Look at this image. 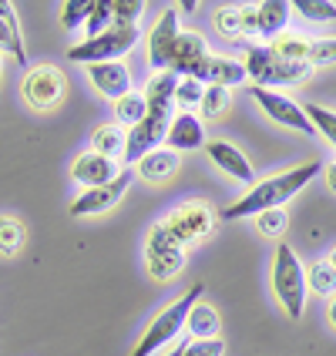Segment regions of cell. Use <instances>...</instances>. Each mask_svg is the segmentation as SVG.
Wrapping results in <instances>:
<instances>
[{
    "label": "cell",
    "instance_id": "cell-1",
    "mask_svg": "<svg viewBox=\"0 0 336 356\" xmlns=\"http://www.w3.org/2000/svg\"><path fill=\"white\" fill-rule=\"evenodd\" d=\"M319 168H323V165H319L317 159H310V161H303V165H296V168H289V172H279V175L259 181V185H253L239 202L225 205V209H222V218H225V222H236V218H256V216H262V212H269V209H282L289 198L299 195V192L317 178Z\"/></svg>",
    "mask_w": 336,
    "mask_h": 356
},
{
    "label": "cell",
    "instance_id": "cell-2",
    "mask_svg": "<svg viewBox=\"0 0 336 356\" xmlns=\"http://www.w3.org/2000/svg\"><path fill=\"white\" fill-rule=\"evenodd\" d=\"M202 293H205V286H202V282H195V286H189L182 296H175V302H168L159 316L148 323V330L141 333V339L131 346V353H128V356H152V353H159L161 346H168V343H172V339L185 330L192 306H195V302H202Z\"/></svg>",
    "mask_w": 336,
    "mask_h": 356
},
{
    "label": "cell",
    "instance_id": "cell-3",
    "mask_svg": "<svg viewBox=\"0 0 336 356\" xmlns=\"http://www.w3.org/2000/svg\"><path fill=\"white\" fill-rule=\"evenodd\" d=\"M246 47V74L256 88H269V91H279V88H293V84H303V81L313 74L310 64H299V60H286L279 58L276 51L266 44V47H256V44H242Z\"/></svg>",
    "mask_w": 336,
    "mask_h": 356
},
{
    "label": "cell",
    "instance_id": "cell-4",
    "mask_svg": "<svg viewBox=\"0 0 336 356\" xmlns=\"http://www.w3.org/2000/svg\"><path fill=\"white\" fill-rule=\"evenodd\" d=\"M306 269L299 266L296 252L289 242H276L273 252V293H276L282 313L289 319H303L306 309Z\"/></svg>",
    "mask_w": 336,
    "mask_h": 356
},
{
    "label": "cell",
    "instance_id": "cell-5",
    "mask_svg": "<svg viewBox=\"0 0 336 356\" xmlns=\"http://www.w3.org/2000/svg\"><path fill=\"white\" fill-rule=\"evenodd\" d=\"M138 27H125V24H115V27H108L104 34L98 38H88L74 44L71 51H67V58L74 60V64H84V67H91V64H104V60H121L135 44H138Z\"/></svg>",
    "mask_w": 336,
    "mask_h": 356
},
{
    "label": "cell",
    "instance_id": "cell-6",
    "mask_svg": "<svg viewBox=\"0 0 336 356\" xmlns=\"http://www.w3.org/2000/svg\"><path fill=\"white\" fill-rule=\"evenodd\" d=\"M145 269L155 282H168L185 269V245H178L175 236L165 229V222H155L145 238Z\"/></svg>",
    "mask_w": 336,
    "mask_h": 356
},
{
    "label": "cell",
    "instance_id": "cell-7",
    "mask_svg": "<svg viewBox=\"0 0 336 356\" xmlns=\"http://www.w3.org/2000/svg\"><path fill=\"white\" fill-rule=\"evenodd\" d=\"M161 222H165V229L175 236L178 245H192V242H198V238H205V236L216 232V216H212V209H209L205 202H198V198L182 202V205L172 209Z\"/></svg>",
    "mask_w": 336,
    "mask_h": 356
},
{
    "label": "cell",
    "instance_id": "cell-8",
    "mask_svg": "<svg viewBox=\"0 0 336 356\" xmlns=\"http://www.w3.org/2000/svg\"><path fill=\"white\" fill-rule=\"evenodd\" d=\"M20 95L27 98V104L34 111H54L61 98H64V74L54 64H38V67H31L24 74Z\"/></svg>",
    "mask_w": 336,
    "mask_h": 356
},
{
    "label": "cell",
    "instance_id": "cell-9",
    "mask_svg": "<svg viewBox=\"0 0 336 356\" xmlns=\"http://www.w3.org/2000/svg\"><path fill=\"white\" fill-rule=\"evenodd\" d=\"M289 14H293V3L286 0H262L256 7H242V34L276 40L279 34H286Z\"/></svg>",
    "mask_w": 336,
    "mask_h": 356
},
{
    "label": "cell",
    "instance_id": "cell-10",
    "mask_svg": "<svg viewBox=\"0 0 336 356\" xmlns=\"http://www.w3.org/2000/svg\"><path fill=\"white\" fill-rule=\"evenodd\" d=\"M249 95L256 98V104L269 115V118L276 121V124H282V128H293V131H299V135H317V128H313V121H310V115H306V108H299L293 98H286L282 91H269V88H249Z\"/></svg>",
    "mask_w": 336,
    "mask_h": 356
},
{
    "label": "cell",
    "instance_id": "cell-11",
    "mask_svg": "<svg viewBox=\"0 0 336 356\" xmlns=\"http://www.w3.org/2000/svg\"><path fill=\"white\" fill-rule=\"evenodd\" d=\"M168 124H172V115H159V111H148V118L128 128V138H125V165H138L141 159H148L152 152H159L165 145V135H168Z\"/></svg>",
    "mask_w": 336,
    "mask_h": 356
},
{
    "label": "cell",
    "instance_id": "cell-12",
    "mask_svg": "<svg viewBox=\"0 0 336 356\" xmlns=\"http://www.w3.org/2000/svg\"><path fill=\"white\" fill-rule=\"evenodd\" d=\"M131 181H135V175H131L128 168H121V175L115 178V181H108V185H101V188H88V192H81V195L67 205V212H71L74 218L104 216V212H111L121 198H125V192L131 188Z\"/></svg>",
    "mask_w": 336,
    "mask_h": 356
},
{
    "label": "cell",
    "instance_id": "cell-13",
    "mask_svg": "<svg viewBox=\"0 0 336 356\" xmlns=\"http://www.w3.org/2000/svg\"><path fill=\"white\" fill-rule=\"evenodd\" d=\"M178 34H182V27H178V10L168 7V10L159 17V24L152 27V34H148V64H152L155 71H168Z\"/></svg>",
    "mask_w": 336,
    "mask_h": 356
},
{
    "label": "cell",
    "instance_id": "cell-14",
    "mask_svg": "<svg viewBox=\"0 0 336 356\" xmlns=\"http://www.w3.org/2000/svg\"><path fill=\"white\" fill-rule=\"evenodd\" d=\"M121 175V165L115 159H104L98 152H81L78 159L71 161V178L84 185V192L88 188H101V185H108V181H115Z\"/></svg>",
    "mask_w": 336,
    "mask_h": 356
},
{
    "label": "cell",
    "instance_id": "cell-15",
    "mask_svg": "<svg viewBox=\"0 0 336 356\" xmlns=\"http://www.w3.org/2000/svg\"><path fill=\"white\" fill-rule=\"evenodd\" d=\"M205 155H209V161H212L216 168H222L225 175L236 178V181H242V185H253V181H256V172H253L249 159L239 152L232 141H225V138L205 141Z\"/></svg>",
    "mask_w": 336,
    "mask_h": 356
},
{
    "label": "cell",
    "instance_id": "cell-16",
    "mask_svg": "<svg viewBox=\"0 0 336 356\" xmlns=\"http://www.w3.org/2000/svg\"><path fill=\"white\" fill-rule=\"evenodd\" d=\"M209 54H212V51H209V44H205L202 34H195V31H182L175 40V51H172L168 71H172L175 78H192L195 67L209 58Z\"/></svg>",
    "mask_w": 336,
    "mask_h": 356
},
{
    "label": "cell",
    "instance_id": "cell-17",
    "mask_svg": "<svg viewBox=\"0 0 336 356\" xmlns=\"http://www.w3.org/2000/svg\"><path fill=\"white\" fill-rule=\"evenodd\" d=\"M195 81L202 84H218V88H236V84H246L249 74H246V64L242 60H232V58H218V54H209L195 67Z\"/></svg>",
    "mask_w": 336,
    "mask_h": 356
},
{
    "label": "cell",
    "instance_id": "cell-18",
    "mask_svg": "<svg viewBox=\"0 0 336 356\" xmlns=\"http://www.w3.org/2000/svg\"><path fill=\"white\" fill-rule=\"evenodd\" d=\"M88 81L95 84V91H101L104 98L118 101L131 91V71L121 60H104V64H91L88 67Z\"/></svg>",
    "mask_w": 336,
    "mask_h": 356
},
{
    "label": "cell",
    "instance_id": "cell-19",
    "mask_svg": "<svg viewBox=\"0 0 336 356\" xmlns=\"http://www.w3.org/2000/svg\"><path fill=\"white\" fill-rule=\"evenodd\" d=\"M165 145H168L172 152H195V148H202V145H205V124H202V118L192 115V111L172 115Z\"/></svg>",
    "mask_w": 336,
    "mask_h": 356
},
{
    "label": "cell",
    "instance_id": "cell-20",
    "mask_svg": "<svg viewBox=\"0 0 336 356\" xmlns=\"http://www.w3.org/2000/svg\"><path fill=\"white\" fill-rule=\"evenodd\" d=\"M175 88H178V78H175V74H172V71H159L155 78L148 81V88H145L148 111L172 115V108H175Z\"/></svg>",
    "mask_w": 336,
    "mask_h": 356
},
{
    "label": "cell",
    "instance_id": "cell-21",
    "mask_svg": "<svg viewBox=\"0 0 336 356\" xmlns=\"http://www.w3.org/2000/svg\"><path fill=\"white\" fill-rule=\"evenodd\" d=\"M178 165H182V159H178V152H172V148H159V152H152L148 159H141L138 165H135V172H138L145 181H168V178L178 172Z\"/></svg>",
    "mask_w": 336,
    "mask_h": 356
},
{
    "label": "cell",
    "instance_id": "cell-22",
    "mask_svg": "<svg viewBox=\"0 0 336 356\" xmlns=\"http://www.w3.org/2000/svg\"><path fill=\"white\" fill-rule=\"evenodd\" d=\"M185 330H189V337L192 339H218V330H222V319L218 313L202 299L192 306V313H189V323H185Z\"/></svg>",
    "mask_w": 336,
    "mask_h": 356
},
{
    "label": "cell",
    "instance_id": "cell-23",
    "mask_svg": "<svg viewBox=\"0 0 336 356\" xmlns=\"http://www.w3.org/2000/svg\"><path fill=\"white\" fill-rule=\"evenodd\" d=\"M125 138L128 135L121 131L118 124H101V128H95V135H91V152L118 161V155H125Z\"/></svg>",
    "mask_w": 336,
    "mask_h": 356
},
{
    "label": "cell",
    "instance_id": "cell-24",
    "mask_svg": "<svg viewBox=\"0 0 336 356\" xmlns=\"http://www.w3.org/2000/svg\"><path fill=\"white\" fill-rule=\"evenodd\" d=\"M115 118L121 124H128V128L141 124V121L148 118V101H145V95L141 91H128L125 98H118L115 101Z\"/></svg>",
    "mask_w": 336,
    "mask_h": 356
},
{
    "label": "cell",
    "instance_id": "cell-25",
    "mask_svg": "<svg viewBox=\"0 0 336 356\" xmlns=\"http://www.w3.org/2000/svg\"><path fill=\"white\" fill-rule=\"evenodd\" d=\"M24 238H27V229H24L20 218L0 216V256L14 259L20 252V245H24Z\"/></svg>",
    "mask_w": 336,
    "mask_h": 356
},
{
    "label": "cell",
    "instance_id": "cell-26",
    "mask_svg": "<svg viewBox=\"0 0 336 356\" xmlns=\"http://www.w3.org/2000/svg\"><path fill=\"white\" fill-rule=\"evenodd\" d=\"M306 286H310L317 296L333 299L336 296V269L326 262V259L313 262V266H310V273H306Z\"/></svg>",
    "mask_w": 336,
    "mask_h": 356
},
{
    "label": "cell",
    "instance_id": "cell-27",
    "mask_svg": "<svg viewBox=\"0 0 336 356\" xmlns=\"http://www.w3.org/2000/svg\"><path fill=\"white\" fill-rule=\"evenodd\" d=\"M202 98H205V84L195 78H178L175 88V104L182 111H192V108H202Z\"/></svg>",
    "mask_w": 336,
    "mask_h": 356
},
{
    "label": "cell",
    "instance_id": "cell-28",
    "mask_svg": "<svg viewBox=\"0 0 336 356\" xmlns=\"http://www.w3.org/2000/svg\"><path fill=\"white\" fill-rule=\"evenodd\" d=\"M256 229H259V236L279 238V242H282V232L289 229V216H286V209H269V212L256 216Z\"/></svg>",
    "mask_w": 336,
    "mask_h": 356
},
{
    "label": "cell",
    "instance_id": "cell-29",
    "mask_svg": "<svg viewBox=\"0 0 336 356\" xmlns=\"http://www.w3.org/2000/svg\"><path fill=\"white\" fill-rule=\"evenodd\" d=\"M293 10H296L299 17L313 20V24L336 20V3H330V0H296V3H293Z\"/></svg>",
    "mask_w": 336,
    "mask_h": 356
},
{
    "label": "cell",
    "instance_id": "cell-30",
    "mask_svg": "<svg viewBox=\"0 0 336 356\" xmlns=\"http://www.w3.org/2000/svg\"><path fill=\"white\" fill-rule=\"evenodd\" d=\"M212 24L222 38H242V10L239 7H218L212 14Z\"/></svg>",
    "mask_w": 336,
    "mask_h": 356
},
{
    "label": "cell",
    "instance_id": "cell-31",
    "mask_svg": "<svg viewBox=\"0 0 336 356\" xmlns=\"http://www.w3.org/2000/svg\"><path fill=\"white\" fill-rule=\"evenodd\" d=\"M91 0H67V3H61V24L67 27V31H74V27H84L88 17H91Z\"/></svg>",
    "mask_w": 336,
    "mask_h": 356
},
{
    "label": "cell",
    "instance_id": "cell-32",
    "mask_svg": "<svg viewBox=\"0 0 336 356\" xmlns=\"http://www.w3.org/2000/svg\"><path fill=\"white\" fill-rule=\"evenodd\" d=\"M306 115H310V121H313V128H317L319 135L330 141V145H336V111L323 108V104H310Z\"/></svg>",
    "mask_w": 336,
    "mask_h": 356
},
{
    "label": "cell",
    "instance_id": "cell-33",
    "mask_svg": "<svg viewBox=\"0 0 336 356\" xmlns=\"http://www.w3.org/2000/svg\"><path fill=\"white\" fill-rule=\"evenodd\" d=\"M108 27H115L111 3H108V0H98V3L91 7V17H88V24H84V31H88V38H98V34H104Z\"/></svg>",
    "mask_w": 336,
    "mask_h": 356
},
{
    "label": "cell",
    "instance_id": "cell-34",
    "mask_svg": "<svg viewBox=\"0 0 336 356\" xmlns=\"http://www.w3.org/2000/svg\"><path fill=\"white\" fill-rule=\"evenodd\" d=\"M229 108V88L205 84V98H202V118H218Z\"/></svg>",
    "mask_w": 336,
    "mask_h": 356
},
{
    "label": "cell",
    "instance_id": "cell-35",
    "mask_svg": "<svg viewBox=\"0 0 336 356\" xmlns=\"http://www.w3.org/2000/svg\"><path fill=\"white\" fill-rule=\"evenodd\" d=\"M310 67H323V64H336V38H313V47H310V58H306Z\"/></svg>",
    "mask_w": 336,
    "mask_h": 356
},
{
    "label": "cell",
    "instance_id": "cell-36",
    "mask_svg": "<svg viewBox=\"0 0 336 356\" xmlns=\"http://www.w3.org/2000/svg\"><path fill=\"white\" fill-rule=\"evenodd\" d=\"M111 14H115V24L138 27V17L145 14V3H141V0H115V3H111Z\"/></svg>",
    "mask_w": 336,
    "mask_h": 356
},
{
    "label": "cell",
    "instance_id": "cell-37",
    "mask_svg": "<svg viewBox=\"0 0 336 356\" xmlns=\"http://www.w3.org/2000/svg\"><path fill=\"white\" fill-rule=\"evenodd\" d=\"M185 356H225V343L222 339H189Z\"/></svg>",
    "mask_w": 336,
    "mask_h": 356
},
{
    "label": "cell",
    "instance_id": "cell-38",
    "mask_svg": "<svg viewBox=\"0 0 336 356\" xmlns=\"http://www.w3.org/2000/svg\"><path fill=\"white\" fill-rule=\"evenodd\" d=\"M0 20L7 24V31L14 34V40L24 44V38H20V24H17V7H10L7 0H0Z\"/></svg>",
    "mask_w": 336,
    "mask_h": 356
},
{
    "label": "cell",
    "instance_id": "cell-39",
    "mask_svg": "<svg viewBox=\"0 0 336 356\" xmlns=\"http://www.w3.org/2000/svg\"><path fill=\"white\" fill-rule=\"evenodd\" d=\"M323 175H326V188L336 195V159L330 165H323Z\"/></svg>",
    "mask_w": 336,
    "mask_h": 356
},
{
    "label": "cell",
    "instance_id": "cell-40",
    "mask_svg": "<svg viewBox=\"0 0 336 356\" xmlns=\"http://www.w3.org/2000/svg\"><path fill=\"white\" fill-rule=\"evenodd\" d=\"M326 319H330V326L336 330V296L330 299V302H326Z\"/></svg>",
    "mask_w": 336,
    "mask_h": 356
},
{
    "label": "cell",
    "instance_id": "cell-41",
    "mask_svg": "<svg viewBox=\"0 0 336 356\" xmlns=\"http://www.w3.org/2000/svg\"><path fill=\"white\" fill-rule=\"evenodd\" d=\"M165 356H185V343H175V350H168Z\"/></svg>",
    "mask_w": 336,
    "mask_h": 356
},
{
    "label": "cell",
    "instance_id": "cell-42",
    "mask_svg": "<svg viewBox=\"0 0 336 356\" xmlns=\"http://www.w3.org/2000/svg\"><path fill=\"white\" fill-rule=\"evenodd\" d=\"M326 262H330V266H333V269H336V245H333V249H330V256H326Z\"/></svg>",
    "mask_w": 336,
    "mask_h": 356
},
{
    "label": "cell",
    "instance_id": "cell-43",
    "mask_svg": "<svg viewBox=\"0 0 336 356\" xmlns=\"http://www.w3.org/2000/svg\"><path fill=\"white\" fill-rule=\"evenodd\" d=\"M0 74H3V51H0Z\"/></svg>",
    "mask_w": 336,
    "mask_h": 356
}]
</instances>
